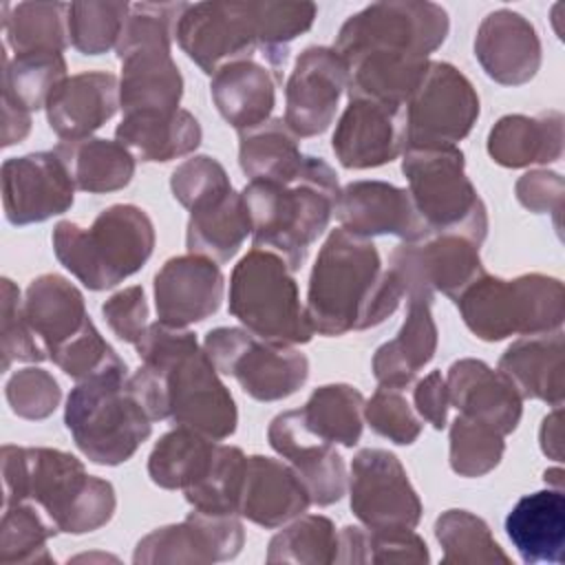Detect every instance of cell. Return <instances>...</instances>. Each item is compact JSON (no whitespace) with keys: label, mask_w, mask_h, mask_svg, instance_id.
Wrapping results in <instances>:
<instances>
[{"label":"cell","mask_w":565,"mask_h":565,"mask_svg":"<svg viewBox=\"0 0 565 565\" xmlns=\"http://www.w3.org/2000/svg\"><path fill=\"white\" fill-rule=\"evenodd\" d=\"M448 29L446 9L428 0L373 2L347 18L333 49L347 66L349 99L406 106Z\"/></svg>","instance_id":"obj_1"},{"label":"cell","mask_w":565,"mask_h":565,"mask_svg":"<svg viewBox=\"0 0 565 565\" xmlns=\"http://www.w3.org/2000/svg\"><path fill=\"white\" fill-rule=\"evenodd\" d=\"M135 349L141 366L130 386L152 422L172 419L214 441L236 433L234 397L192 331L157 320Z\"/></svg>","instance_id":"obj_2"},{"label":"cell","mask_w":565,"mask_h":565,"mask_svg":"<svg viewBox=\"0 0 565 565\" xmlns=\"http://www.w3.org/2000/svg\"><path fill=\"white\" fill-rule=\"evenodd\" d=\"M404 289L382 267L371 238L335 227L324 238L307 287V316L316 333L344 335L382 324L395 313Z\"/></svg>","instance_id":"obj_3"},{"label":"cell","mask_w":565,"mask_h":565,"mask_svg":"<svg viewBox=\"0 0 565 565\" xmlns=\"http://www.w3.org/2000/svg\"><path fill=\"white\" fill-rule=\"evenodd\" d=\"M2 505L31 501L66 534H86L104 527L117 508L110 481L88 475L84 463L57 448H26L4 444Z\"/></svg>","instance_id":"obj_4"},{"label":"cell","mask_w":565,"mask_h":565,"mask_svg":"<svg viewBox=\"0 0 565 565\" xmlns=\"http://www.w3.org/2000/svg\"><path fill=\"white\" fill-rule=\"evenodd\" d=\"M241 194L249 214L254 247L276 252L296 271L302 267L309 247L329 227L340 183L324 159L307 154L296 174L252 179Z\"/></svg>","instance_id":"obj_5"},{"label":"cell","mask_w":565,"mask_h":565,"mask_svg":"<svg viewBox=\"0 0 565 565\" xmlns=\"http://www.w3.org/2000/svg\"><path fill=\"white\" fill-rule=\"evenodd\" d=\"M154 249V225L146 210L115 203L88 227L60 221L53 227L57 260L88 289L104 291L137 274Z\"/></svg>","instance_id":"obj_6"},{"label":"cell","mask_w":565,"mask_h":565,"mask_svg":"<svg viewBox=\"0 0 565 565\" xmlns=\"http://www.w3.org/2000/svg\"><path fill=\"white\" fill-rule=\"evenodd\" d=\"M64 424L79 452L99 466L128 461L152 433L126 364L77 382L66 397Z\"/></svg>","instance_id":"obj_7"},{"label":"cell","mask_w":565,"mask_h":565,"mask_svg":"<svg viewBox=\"0 0 565 565\" xmlns=\"http://www.w3.org/2000/svg\"><path fill=\"white\" fill-rule=\"evenodd\" d=\"M185 2H135L117 42L121 62L119 99L124 113L177 110L183 75L172 60L177 20Z\"/></svg>","instance_id":"obj_8"},{"label":"cell","mask_w":565,"mask_h":565,"mask_svg":"<svg viewBox=\"0 0 565 565\" xmlns=\"http://www.w3.org/2000/svg\"><path fill=\"white\" fill-rule=\"evenodd\" d=\"M466 327L483 342L547 333L563 327V282L545 274L499 278L488 271L455 300Z\"/></svg>","instance_id":"obj_9"},{"label":"cell","mask_w":565,"mask_h":565,"mask_svg":"<svg viewBox=\"0 0 565 565\" xmlns=\"http://www.w3.org/2000/svg\"><path fill=\"white\" fill-rule=\"evenodd\" d=\"M402 172L428 234H461L477 245L488 236V207L466 174L463 152L452 143L408 146Z\"/></svg>","instance_id":"obj_10"},{"label":"cell","mask_w":565,"mask_h":565,"mask_svg":"<svg viewBox=\"0 0 565 565\" xmlns=\"http://www.w3.org/2000/svg\"><path fill=\"white\" fill-rule=\"evenodd\" d=\"M227 309L247 331L269 342L296 347L316 333L300 302L294 269L265 247H252L234 265Z\"/></svg>","instance_id":"obj_11"},{"label":"cell","mask_w":565,"mask_h":565,"mask_svg":"<svg viewBox=\"0 0 565 565\" xmlns=\"http://www.w3.org/2000/svg\"><path fill=\"white\" fill-rule=\"evenodd\" d=\"M203 349L221 375H230L258 402L294 395L309 377V360L294 344L263 340L245 327H216Z\"/></svg>","instance_id":"obj_12"},{"label":"cell","mask_w":565,"mask_h":565,"mask_svg":"<svg viewBox=\"0 0 565 565\" xmlns=\"http://www.w3.org/2000/svg\"><path fill=\"white\" fill-rule=\"evenodd\" d=\"M174 40L207 75L260 53L258 2H185Z\"/></svg>","instance_id":"obj_13"},{"label":"cell","mask_w":565,"mask_h":565,"mask_svg":"<svg viewBox=\"0 0 565 565\" xmlns=\"http://www.w3.org/2000/svg\"><path fill=\"white\" fill-rule=\"evenodd\" d=\"M479 247L461 234H428L399 243L391 254L388 269L408 298L433 300L435 294H444L455 302L468 285L486 274Z\"/></svg>","instance_id":"obj_14"},{"label":"cell","mask_w":565,"mask_h":565,"mask_svg":"<svg viewBox=\"0 0 565 565\" xmlns=\"http://www.w3.org/2000/svg\"><path fill=\"white\" fill-rule=\"evenodd\" d=\"M404 113L408 146H457V141L468 137L477 124L479 95L472 82L457 66L430 60L428 71L406 102Z\"/></svg>","instance_id":"obj_15"},{"label":"cell","mask_w":565,"mask_h":565,"mask_svg":"<svg viewBox=\"0 0 565 565\" xmlns=\"http://www.w3.org/2000/svg\"><path fill=\"white\" fill-rule=\"evenodd\" d=\"M351 512L366 527H417L422 501L402 461L384 448H362L351 461Z\"/></svg>","instance_id":"obj_16"},{"label":"cell","mask_w":565,"mask_h":565,"mask_svg":"<svg viewBox=\"0 0 565 565\" xmlns=\"http://www.w3.org/2000/svg\"><path fill=\"white\" fill-rule=\"evenodd\" d=\"M245 543L238 514H210L194 510L181 523L146 534L132 554L135 565H205L232 561Z\"/></svg>","instance_id":"obj_17"},{"label":"cell","mask_w":565,"mask_h":565,"mask_svg":"<svg viewBox=\"0 0 565 565\" xmlns=\"http://www.w3.org/2000/svg\"><path fill=\"white\" fill-rule=\"evenodd\" d=\"M75 183L55 150L11 157L2 163V207L13 225L42 223L75 201Z\"/></svg>","instance_id":"obj_18"},{"label":"cell","mask_w":565,"mask_h":565,"mask_svg":"<svg viewBox=\"0 0 565 565\" xmlns=\"http://www.w3.org/2000/svg\"><path fill=\"white\" fill-rule=\"evenodd\" d=\"M347 90V66L333 46H307L285 84V124L298 137L322 135Z\"/></svg>","instance_id":"obj_19"},{"label":"cell","mask_w":565,"mask_h":565,"mask_svg":"<svg viewBox=\"0 0 565 565\" xmlns=\"http://www.w3.org/2000/svg\"><path fill=\"white\" fill-rule=\"evenodd\" d=\"M406 146L404 106L364 97L349 99L331 137L335 159L349 170L386 166L404 154Z\"/></svg>","instance_id":"obj_20"},{"label":"cell","mask_w":565,"mask_h":565,"mask_svg":"<svg viewBox=\"0 0 565 565\" xmlns=\"http://www.w3.org/2000/svg\"><path fill=\"white\" fill-rule=\"evenodd\" d=\"M335 216L340 227L364 238L397 236L408 243L428 236L411 192L386 181H351L340 188Z\"/></svg>","instance_id":"obj_21"},{"label":"cell","mask_w":565,"mask_h":565,"mask_svg":"<svg viewBox=\"0 0 565 565\" xmlns=\"http://www.w3.org/2000/svg\"><path fill=\"white\" fill-rule=\"evenodd\" d=\"M225 294V278L212 258L181 254L168 258L154 274L157 318L172 327L188 329L218 311Z\"/></svg>","instance_id":"obj_22"},{"label":"cell","mask_w":565,"mask_h":565,"mask_svg":"<svg viewBox=\"0 0 565 565\" xmlns=\"http://www.w3.org/2000/svg\"><path fill=\"white\" fill-rule=\"evenodd\" d=\"M269 446L300 475L311 503L324 508L340 501L347 492V466L335 444L307 430L300 408L278 413L267 428Z\"/></svg>","instance_id":"obj_23"},{"label":"cell","mask_w":565,"mask_h":565,"mask_svg":"<svg viewBox=\"0 0 565 565\" xmlns=\"http://www.w3.org/2000/svg\"><path fill=\"white\" fill-rule=\"evenodd\" d=\"M475 57L497 84L521 86L541 68V38L525 15L512 9H497L477 29Z\"/></svg>","instance_id":"obj_24"},{"label":"cell","mask_w":565,"mask_h":565,"mask_svg":"<svg viewBox=\"0 0 565 565\" xmlns=\"http://www.w3.org/2000/svg\"><path fill=\"white\" fill-rule=\"evenodd\" d=\"M446 386L450 406L470 419L492 426L503 437L516 430L523 397L505 373L477 358H461L448 366Z\"/></svg>","instance_id":"obj_25"},{"label":"cell","mask_w":565,"mask_h":565,"mask_svg":"<svg viewBox=\"0 0 565 565\" xmlns=\"http://www.w3.org/2000/svg\"><path fill=\"white\" fill-rule=\"evenodd\" d=\"M311 505L300 475L282 459L249 455L238 501V516L274 530L282 527Z\"/></svg>","instance_id":"obj_26"},{"label":"cell","mask_w":565,"mask_h":565,"mask_svg":"<svg viewBox=\"0 0 565 565\" xmlns=\"http://www.w3.org/2000/svg\"><path fill=\"white\" fill-rule=\"evenodd\" d=\"M119 79L108 71L68 75L46 102V121L62 141L93 137L117 110Z\"/></svg>","instance_id":"obj_27"},{"label":"cell","mask_w":565,"mask_h":565,"mask_svg":"<svg viewBox=\"0 0 565 565\" xmlns=\"http://www.w3.org/2000/svg\"><path fill=\"white\" fill-rule=\"evenodd\" d=\"M115 139L137 161L166 163L192 154L203 139L201 124L190 110H135L124 113Z\"/></svg>","instance_id":"obj_28"},{"label":"cell","mask_w":565,"mask_h":565,"mask_svg":"<svg viewBox=\"0 0 565 565\" xmlns=\"http://www.w3.org/2000/svg\"><path fill=\"white\" fill-rule=\"evenodd\" d=\"M505 532L523 563H563L565 494L547 488L521 497L505 516Z\"/></svg>","instance_id":"obj_29"},{"label":"cell","mask_w":565,"mask_h":565,"mask_svg":"<svg viewBox=\"0 0 565 565\" xmlns=\"http://www.w3.org/2000/svg\"><path fill=\"white\" fill-rule=\"evenodd\" d=\"M210 95L218 115L230 126L247 130L271 119L276 77L269 66L254 57L234 60L212 75Z\"/></svg>","instance_id":"obj_30"},{"label":"cell","mask_w":565,"mask_h":565,"mask_svg":"<svg viewBox=\"0 0 565 565\" xmlns=\"http://www.w3.org/2000/svg\"><path fill=\"white\" fill-rule=\"evenodd\" d=\"M430 305L433 300L428 298H408L406 318L399 331L373 355L371 366L377 384L408 391L419 371L435 358L437 324Z\"/></svg>","instance_id":"obj_31"},{"label":"cell","mask_w":565,"mask_h":565,"mask_svg":"<svg viewBox=\"0 0 565 565\" xmlns=\"http://www.w3.org/2000/svg\"><path fill=\"white\" fill-rule=\"evenodd\" d=\"M22 311L46 349V355L75 338L90 322L82 291L60 274L33 278L24 291Z\"/></svg>","instance_id":"obj_32"},{"label":"cell","mask_w":565,"mask_h":565,"mask_svg":"<svg viewBox=\"0 0 565 565\" xmlns=\"http://www.w3.org/2000/svg\"><path fill=\"white\" fill-rule=\"evenodd\" d=\"M499 371L510 377L523 399L563 404V329L519 335L499 358Z\"/></svg>","instance_id":"obj_33"},{"label":"cell","mask_w":565,"mask_h":565,"mask_svg":"<svg viewBox=\"0 0 565 565\" xmlns=\"http://www.w3.org/2000/svg\"><path fill=\"white\" fill-rule=\"evenodd\" d=\"M488 154L503 168L554 163L563 154V113L503 115L488 132Z\"/></svg>","instance_id":"obj_34"},{"label":"cell","mask_w":565,"mask_h":565,"mask_svg":"<svg viewBox=\"0 0 565 565\" xmlns=\"http://www.w3.org/2000/svg\"><path fill=\"white\" fill-rule=\"evenodd\" d=\"M247 236H252L249 214L243 194L234 192V188L190 210L185 227V247L190 254L223 265L238 254Z\"/></svg>","instance_id":"obj_35"},{"label":"cell","mask_w":565,"mask_h":565,"mask_svg":"<svg viewBox=\"0 0 565 565\" xmlns=\"http://www.w3.org/2000/svg\"><path fill=\"white\" fill-rule=\"evenodd\" d=\"M55 154L66 166L77 190L88 194H104L126 188L137 168L132 152L117 139L86 137L77 141H60Z\"/></svg>","instance_id":"obj_36"},{"label":"cell","mask_w":565,"mask_h":565,"mask_svg":"<svg viewBox=\"0 0 565 565\" xmlns=\"http://www.w3.org/2000/svg\"><path fill=\"white\" fill-rule=\"evenodd\" d=\"M218 452V441L185 428L174 426L159 437L150 457L148 475L163 490H190L207 477Z\"/></svg>","instance_id":"obj_37"},{"label":"cell","mask_w":565,"mask_h":565,"mask_svg":"<svg viewBox=\"0 0 565 565\" xmlns=\"http://www.w3.org/2000/svg\"><path fill=\"white\" fill-rule=\"evenodd\" d=\"M307 154L300 137L282 117H271L254 128L238 130V166L252 179H287L296 174Z\"/></svg>","instance_id":"obj_38"},{"label":"cell","mask_w":565,"mask_h":565,"mask_svg":"<svg viewBox=\"0 0 565 565\" xmlns=\"http://www.w3.org/2000/svg\"><path fill=\"white\" fill-rule=\"evenodd\" d=\"M2 31L13 55L62 53L68 40V2H2Z\"/></svg>","instance_id":"obj_39"},{"label":"cell","mask_w":565,"mask_h":565,"mask_svg":"<svg viewBox=\"0 0 565 565\" xmlns=\"http://www.w3.org/2000/svg\"><path fill=\"white\" fill-rule=\"evenodd\" d=\"M364 404L366 399L355 386L324 384L309 395L300 408V417L316 437L353 448L362 437Z\"/></svg>","instance_id":"obj_40"},{"label":"cell","mask_w":565,"mask_h":565,"mask_svg":"<svg viewBox=\"0 0 565 565\" xmlns=\"http://www.w3.org/2000/svg\"><path fill=\"white\" fill-rule=\"evenodd\" d=\"M66 60L57 51L2 55V102L33 113L46 108L53 90L66 79Z\"/></svg>","instance_id":"obj_41"},{"label":"cell","mask_w":565,"mask_h":565,"mask_svg":"<svg viewBox=\"0 0 565 565\" xmlns=\"http://www.w3.org/2000/svg\"><path fill=\"white\" fill-rule=\"evenodd\" d=\"M426 541L413 527H360L338 532L335 563H428Z\"/></svg>","instance_id":"obj_42"},{"label":"cell","mask_w":565,"mask_h":565,"mask_svg":"<svg viewBox=\"0 0 565 565\" xmlns=\"http://www.w3.org/2000/svg\"><path fill=\"white\" fill-rule=\"evenodd\" d=\"M57 534L53 521L31 501L2 505L0 523V563H53L46 547L49 539Z\"/></svg>","instance_id":"obj_43"},{"label":"cell","mask_w":565,"mask_h":565,"mask_svg":"<svg viewBox=\"0 0 565 565\" xmlns=\"http://www.w3.org/2000/svg\"><path fill=\"white\" fill-rule=\"evenodd\" d=\"M338 532L331 519L322 514H300L271 536L267 563L327 565L335 563Z\"/></svg>","instance_id":"obj_44"},{"label":"cell","mask_w":565,"mask_h":565,"mask_svg":"<svg viewBox=\"0 0 565 565\" xmlns=\"http://www.w3.org/2000/svg\"><path fill=\"white\" fill-rule=\"evenodd\" d=\"M435 536L444 550V563H510L488 523L468 510L441 512L435 521Z\"/></svg>","instance_id":"obj_45"},{"label":"cell","mask_w":565,"mask_h":565,"mask_svg":"<svg viewBox=\"0 0 565 565\" xmlns=\"http://www.w3.org/2000/svg\"><path fill=\"white\" fill-rule=\"evenodd\" d=\"M128 2L86 0L68 4V40L71 46L84 55H102L117 49L126 18Z\"/></svg>","instance_id":"obj_46"},{"label":"cell","mask_w":565,"mask_h":565,"mask_svg":"<svg viewBox=\"0 0 565 565\" xmlns=\"http://www.w3.org/2000/svg\"><path fill=\"white\" fill-rule=\"evenodd\" d=\"M247 457L238 446L218 444L212 470L203 481L185 490V501L210 514H238V501L245 479Z\"/></svg>","instance_id":"obj_47"},{"label":"cell","mask_w":565,"mask_h":565,"mask_svg":"<svg viewBox=\"0 0 565 565\" xmlns=\"http://www.w3.org/2000/svg\"><path fill=\"white\" fill-rule=\"evenodd\" d=\"M448 461L459 477H483L492 472L505 452L499 430L466 415H457L448 430Z\"/></svg>","instance_id":"obj_48"},{"label":"cell","mask_w":565,"mask_h":565,"mask_svg":"<svg viewBox=\"0 0 565 565\" xmlns=\"http://www.w3.org/2000/svg\"><path fill=\"white\" fill-rule=\"evenodd\" d=\"M0 355L2 371H9L13 362H42L49 358L24 318L20 289L9 278L0 282Z\"/></svg>","instance_id":"obj_49"},{"label":"cell","mask_w":565,"mask_h":565,"mask_svg":"<svg viewBox=\"0 0 565 565\" xmlns=\"http://www.w3.org/2000/svg\"><path fill=\"white\" fill-rule=\"evenodd\" d=\"M364 419L380 437L408 446L422 435V417L415 413L404 388L377 386L371 399L364 404Z\"/></svg>","instance_id":"obj_50"},{"label":"cell","mask_w":565,"mask_h":565,"mask_svg":"<svg viewBox=\"0 0 565 565\" xmlns=\"http://www.w3.org/2000/svg\"><path fill=\"white\" fill-rule=\"evenodd\" d=\"M49 360H53V364H57L75 382L126 364L119 353L102 338L93 320L75 338L53 351Z\"/></svg>","instance_id":"obj_51"},{"label":"cell","mask_w":565,"mask_h":565,"mask_svg":"<svg viewBox=\"0 0 565 565\" xmlns=\"http://www.w3.org/2000/svg\"><path fill=\"white\" fill-rule=\"evenodd\" d=\"M4 395L18 417L35 422L53 415V411L60 406L62 388L49 371L40 366H26L7 380Z\"/></svg>","instance_id":"obj_52"},{"label":"cell","mask_w":565,"mask_h":565,"mask_svg":"<svg viewBox=\"0 0 565 565\" xmlns=\"http://www.w3.org/2000/svg\"><path fill=\"white\" fill-rule=\"evenodd\" d=\"M170 188L174 199L190 212L199 203L232 190V181L221 161L210 154H194L172 170Z\"/></svg>","instance_id":"obj_53"},{"label":"cell","mask_w":565,"mask_h":565,"mask_svg":"<svg viewBox=\"0 0 565 565\" xmlns=\"http://www.w3.org/2000/svg\"><path fill=\"white\" fill-rule=\"evenodd\" d=\"M102 313L110 331L128 342L137 344L148 329V300L141 285H132L113 294L104 305Z\"/></svg>","instance_id":"obj_54"},{"label":"cell","mask_w":565,"mask_h":565,"mask_svg":"<svg viewBox=\"0 0 565 565\" xmlns=\"http://www.w3.org/2000/svg\"><path fill=\"white\" fill-rule=\"evenodd\" d=\"M514 194L525 210L534 214H552L554 225L561 227L565 183L558 172H552L545 168L530 170L523 177H519L514 185Z\"/></svg>","instance_id":"obj_55"},{"label":"cell","mask_w":565,"mask_h":565,"mask_svg":"<svg viewBox=\"0 0 565 565\" xmlns=\"http://www.w3.org/2000/svg\"><path fill=\"white\" fill-rule=\"evenodd\" d=\"M413 408L422 422L430 424L433 428L441 430L446 426L450 397L441 371H430L413 384Z\"/></svg>","instance_id":"obj_56"},{"label":"cell","mask_w":565,"mask_h":565,"mask_svg":"<svg viewBox=\"0 0 565 565\" xmlns=\"http://www.w3.org/2000/svg\"><path fill=\"white\" fill-rule=\"evenodd\" d=\"M31 130V113L13 108L11 104L2 102V146L9 148L20 143Z\"/></svg>","instance_id":"obj_57"},{"label":"cell","mask_w":565,"mask_h":565,"mask_svg":"<svg viewBox=\"0 0 565 565\" xmlns=\"http://www.w3.org/2000/svg\"><path fill=\"white\" fill-rule=\"evenodd\" d=\"M541 450L550 457L561 461L563 459V441H561V406H554V411L543 419L539 430Z\"/></svg>","instance_id":"obj_58"},{"label":"cell","mask_w":565,"mask_h":565,"mask_svg":"<svg viewBox=\"0 0 565 565\" xmlns=\"http://www.w3.org/2000/svg\"><path fill=\"white\" fill-rule=\"evenodd\" d=\"M561 477H563V470H561V468H550V470H545V481L554 483V488H563Z\"/></svg>","instance_id":"obj_59"}]
</instances>
